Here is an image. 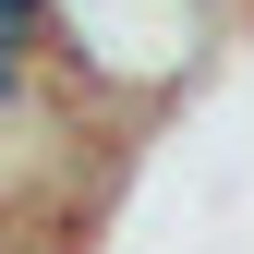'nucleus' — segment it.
Returning a JSON list of instances; mask_svg holds the SVG:
<instances>
[{"label": "nucleus", "instance_id": "1", "mask_svg": "<svg viewBox=\"0 0 254 254\" xmlns=\"http://www.w3.org/2000/svg\"><path fill=\"white\" fill-rule=\"evenodd\" d=\"M24 85H37V61H0V109H12V97H24Z\"/></svg>", "mask_w": 254, "mask_h": 254}]
</instances>
